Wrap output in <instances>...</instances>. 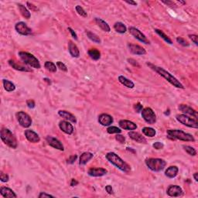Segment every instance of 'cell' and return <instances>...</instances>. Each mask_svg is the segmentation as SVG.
<instances>
[{
  "mask_svg": "<svg viewBox=\"0 0 198 198\" xmlns=\"http://www.w3.org/2000/svg\"><path fill=\"white\" fill-rule=\"evenodd\" d=\"M128 47H129V50H130L132 54H136V55H144V54H146V50L143 47L139 46V45L129 43L128 44Z\"/></svg>",
  "mask_w": 198,
  "mask_h": 198,
  "instance_id": "4fadbf2b",
  "label": "cell"
},
{
  "mask_svg": "<svg viewBox=\"0 0 198 198\" xmlns=\"http://www.w3.org/2000/svg\"><path fill=\"white\" fill-rule=\"evenodd\" d=\"M193 177H194V180L196 181H198V173H195L193 174Z\"/></svg>",
  "mask_w": 198,
  "mask_h": 198,
  "instance_id": "91938a15",
  "label": "cell"
},
{
  "mask_svg": "<svg viewBox=\"0 0 198 198\" xmlns=\"http://www.w3.org/2000/svg\"><path fill=\"white\" fill-rule=\"evenodd\" d=\"M107 132L109 134H119L122 133V130L116 126H110L107 129Z\"/></svg>",
  "mask_w": 198,
  "mask_h": 198,
  "instance_id": "74e56055",
  "label": "cell"
},
{
  "mask_svg": "<svg viewBox=\"0 0 198 198\" xmlns=\"http://www.w3.org/2000/svg\"><path fill=\"white\" fill-rule=\"evenodd\" d=\"M19 125L24 128H29L32 125V119L28 114L24 112H19L16 114Z\"/></svg>",
  "mask_w": 198,
  "mask_h": 198,
  "instance_id": "ba28073f",
  "label": "cell"
},
{
  "mask_svg": "<svg viewBox=\"0 0 198 198\" xmlns=\"http://www.w3.org/2000/svg\"><path fill=\"white\" fill-rule=\"evenodd\" d=\"M46 139H47V142L48 143V144L50 145V146L54 147V149H57L60 150V151H64V150L63 144L60 143V141H59L57 139L54 138L53 136H48L47 138H46Z\"/></svg>",
  "mask_w": 198,
  "mask_h": 198,
  "instance_id": "7c38bea8",
  "label": "cell"
},
{
  "mask_svg": "<svg viewBox=\"0 0 198 198\" xmlns=\"http://www.w3.org/2000/svg\"><path fill=\"white\" fill-rule=\"evenodd\" d=\"M88 55L90 56L91 59H93L94 60H98L100 59L101 57V53L99 50H98L97 49H90L88 50Z\"/></svg>",
  "mask_w": 198,
  "mask_h": 198,
  "instance_id": "4dcf8cb0",
  "label": "cell"
},
{
  "mask_svg": "<svg viewBox=\"0 0 198 198\" xmlns=\"http://www.w3.org/2000/svg\"><path fill=\"white\" fill-rule=\"evenodd\" d=\"M106 159L108 160L112 164H113L114 166H116L117 168H119L120 170H122V172L128 173L131 171V167L127 163L125 162L123 159L120 158L119 156L115 153H109L106 155Z\"/></svg>",
  "mask_w": 198,
  "mask_h": 198,
  "instance_id": "7a4b0ae2",
  "label": "cell"
},
{
  "mask_svg": "<svg viewBox=\"0 0 198 198\" xmlns=\"http://www.w3.org/2000/svg\"><path fill=\"white\" fill-rule=\"evenodd\" d=\"M114 29L116 30L117 33H125L126 31H127V28L126 26L123 24L122 22H117L115 23L114 25Z\"/></svg>",
  "mask_w": 198,
  "mask_h": 198,
  "instance_id": "f546056e",
  "label": "cell"
},
{
  "mask_svg": "<svg viewBox=\"0 0 198 198\" xmlns=\"http://www.w3.org/2000/svg\"><path fill=\"white\" fill-rule=\"evenodd\" d=\"M167 137L170 139L181 140L184 142H194L195 139L191 134L186 133L179 129H169L167 130Z\"/></svg>",
  "mask_w": 198,
  "mask_h": 198,
  "instance_id": "3957f363",
  "label": "cell"
},
{
  "mask_svg": "<svg viewBox=\"0 0 198 198\" xmlns=\"http://www.w3.org/2000/svg\"><path fill=\"white\" fill-rule=\"evenodd\" d=\"M24 134H25V136H26V139H27L29 142H30V143H37L40 141V136H38L37 133L33 132V130L27 129V130L25 131Z\"/></svg>",
  "mask_w": 198,
  "mask_h": 198,
  "instance_id": "5bb4252c",
  "label": "cell"
},
{
  "mask_svg": "<svg viewBox=\"0 0 198 198\" xmlns=\"http://www.w3.org/2000/svg\"><path fill=\"white\" fill-rule=\"evenodd\" d=\"M27 5H28V7H29V9H31V10H33V11H36L37 10V9H36V7L34 5H33V4L32 3H29V2H27Z\"/></svg>",
  "mask_w": 198,
  "mask_h": 198,
  "instance_id": "11a10c76",
  "label": "cell"
},
{
  "mask_svg": "<svg viewBox=\"0 0 198 198\" xmlns=\"http://www.w3.org/2000/svg\"><path fill=\"white\" fill-rule=\"evenodd\" d=\"M147 64H148V65L151 67L152 69H153L156 72L158 73V74H159L161 77H163V78H165V79L168 82L170 83L171 85H173L174 87H176V88H182V89L183 88H184L183 85L182 84H181V83L180 82V81H178L176 78H175V77H173L172 74H169L168 71H166L165 69H163V67H157V66H154L151 64H149V63Z\"/></svg>",
  "mask_w": 198,
  "mask_h": 198,
  "instance_id": "6da1fadb",
  "label": "cell"
},
{
  "mask_svg": "<svg viewBox=\"0 0 198 198\" xmlns=\"http://www.w3.org/2000/svg\"><path fill=\"white\" fill-rule=\"evenodd\" d=\"M146 164L149 169L154 172H159L165 168L166 162L162 159L149 158L146 159Z\"/></svg>",
  "mask_w": 198,
  "mask_h": 198,
  "instance_id": "5b68a950",
  "label": "cell"
},
{
  "mask_svg": "<svg viewBox=\"0 0 198 198\" xmlns=\"http://www.w3.org/2000/svg\"><path fill=\"white\" fill-rule=\"evenodd\" d=\"M176 41H177L178 43H180V44L183 46V47H189V43L183 37H177L176 38Z\"/></svg>",
  "mask_w": 198,
  "mask_h": 198,
  "instance_id": "60d3db41",
  "label": "cell"
},
{
  "mask_svg": "<svg viewBox=\"0 0 198 198\" xmlns=\"http://www.w3.org/2000/svg\"><path fill=\"white\" fill-rule=\"evenodd\" d=\"M1 139H2V142L10 148H17V140L9 129H6V128H2L1 130Z\"/></svg>",
  "mask_w": 198,
  "mask_h": 198,
  "instance_id": "277c9868",
  "label": "cell"
},
{
  "mask_svg": "<svg viewBox=\"0 0 198 198\" xmlns=\"http://www.w3.org/2000/svg\"><path fill=\"white\" fill-rule=\"evenodd\" d=\"M92 158H93V154L92 153H88V152L84 153L81 154V156H80V165H85V164H86L88 161L91 160Z\"/></svg>",
  "mask_w": 198,
  "mask_h": 198,
  "instance_id": "484cf974",
  "label": "cell"
},
{
  "mask_svg": "<svg viewBox=\"0 0 198 198\" xmlns=\"http://www.w3.org/2000/svg\"><path fill=\"white\" fill-rule=\"evenodd\" d=\"M167 194L170 196H180L183 194L182 188L177 185H171L167 189Z\"/></svg>",
  "mask_w": 198,
  "mask_h": 198,
  "instance_id": "9a60e30c",
  "label": "cell"
},
{
  "mask_svg": "<svg viewBox=\"0 0 198 198\" xmlns=\"http://www.w3.org/2000/svg\"><path fill=\"white\" fill-rule=\"evenodd\" d=\"M119 126L122 129H126V130H136L137 129V126L134 122L129 120H121L119 121Z\"/></svg>",
  "mask_w": 198,
  "mask_h": 198,
  "instance_id": "ffe728a7",
  "label": "cell"
},
{
  "mask_svg": "<svg viewBox=\"0 0 198 198\" xmlns=\"http://www.w3.org/2000/svg\"><path fill=\"white\" fill-rule=\"evenodd\" d=\"M87 36H88V37L89 38L90 40H92V41L95 42V43H101L100 38H99V36H98V35L95 34V33H92V32L91 31H87Z\"/></svg>",
  "mask_w": 198,
  "mask_h": 198,
  "instance_id": "d590c367",
  "label": "cell"
},
{
  "mask_svg": "<svg viewBox=\"0 0 198 198\" xmlns=\"http://www.w3.org/2000/svg\"><path fill=\"white\" fill-rule=\"evenodd\" d=\"M0 193H1V195L3 197H17L16 194L14 193L12 190H11L10 188L5 187V186H2V187L0 188Z\"/></svg>",
  "mask_w": 198,
  "mask_h": 198,
  "instance_id": "7402d4cb",
  "label": "cell"
},
{
  "mask_svg": "<svg viewBox=\"0 0 198 198\" xmlns=\"http://www.w3.org/2000/svg\"><path fill=\"white\" fill-rule=\"evenodd\" d=\"M176 119L178 122L182 123L184 126L190 128H198V122L196 119H192L191 117L186 116V115H177Z\"/></svg>",
  "mask_w": 198,
  "mask_h": 198,
  "instance_id": "52a82bcc",
  "label": "cell"
},
{
  "mask_svg": "<svg viewBox=\"0 0 198 198\" xmlns=\"http://www.w3.org/2000/svg\"><path fill=\"white\" fill-rule=\"evenodd\" d=\"M128 61H129V62L130 63V64H133V65H134L135 67H139V65L138 63L136 62V61L135 60H133V59H129V60H128Z\"/></svg>",
  "mask_w": 198,
  "mask_h": 198,
  "instance_id": "db71d44e",
  "label": "cell"
},
{
  "mask_svg": "<svg viewBox=\"0 0 198 198\" xmlns=\"http://www.w3.org/2000/svg\"><path fill=\"white\" fill-rule=\"evenodd\" d=\"M68 50L73 57H78L80 56L79 49L72 41H69L68 43Z\"/></svg>",
  "mask_w": 198,
  "mask_h": 198,
  "instance_id": "cb8c5ba5",
  "label": "cell"
},
{
  "mask_svg": "<svg viewBox=\"0 0 198 198\" xmlns=\"http://www.w3.org/2000/svg\"><path fill=\"white\" fill-rule=\"evenodd\" d=\"M163 2L165 4H167V5H174L175 6V5H174V3L173 2H170V1H163Z\"/></svg>",
  "mask_w": 198,
  "mask_h": 198,
  "instance_id": "6f0895ef",
  "label": "cell"
},
{
  "mask_svg": "<svg viewBox=\"0 0 198 198\" xmlns=\"http://www.w3.org/2000/svg\"><path fill=\"white\" fill-rule=\"evenodd\" d=\"M129 33H131V34L133 35L136 39H137V40H139V41L142 42V43H145V44H149V41L147 40L146 36H145V35L140 31L139 29L131 26V27H129Z\"/></svg>",
  "mask_w": 198,
  "mask_h": 198,
  "instance_id": "30bf717a",
  "label": "cell"
},
{
  "mask_svg": "<svg viewBox=\"0 0 198 198\" xmlns=\"http://www.w3.org/2000/svg\"><path fill=\"white\" fill-rule=\"evenodd\" d=\"M189 37H190V40H191L192 41H193V43H195V45H198V42H197L198 36H197V35L190 34Z\"/></svg>",
  "mask_w": 198,
  "mask_h": 198,
  "instance_id": "7dc6e473",
  "label": "cell"
},
{
  "mask_svg": "<svg viewBox=\"0 0 198 198\" xmlns=\"http://www.w3.org/2000/svg\"><path fill=\"white\" fill-rule=\"evenodd\" d=\"M78 184V182L75 179L71 180V186H77Z\"/></svg>",
  "mask_w": 198,
  "mask_h": 198,
  "instance_id": "9f6ffc18",
  "label": "cell"
},
{
  "mask_svg": "<svg viewBox=\"0 0 198 198\" xmlns=\"http://www.w3.org/2000/svg\"><path fill=\"white\" fill-rule=\"evenodd\" d=\"M142 117L149 124H154L156 122V116L153 110L150 108H145L142 110Z\"/></svg>",
  "mask_w": 198,
  "mask_h": 198,
  "instance_id": "9c48e42d",
  "label": "cell"
},
{
  "mask_svg": "<svg viewBox=\"0 0 198 198\" xmlns=\"http://www.w3.org/2000/svg\"><path fill=\"white\" fill-rule=\"evenodd\" d=\"M49 198V197H51V198H54V196H52V195L50 194H48V193H43V192H42V193H40V195H39V198Z\"/></svg>",
  "mask_w": 198,
  "mask_h": 198,
  "instance_id": "f907efd6",
  "label": "cell"
},
{
  "mask_svg": "<svg viewBox=\"0 0 198 198\" xmlns=\"http://www.w3.org/2000/svg\"><path fill=\"white\" fill-rule=\"evenodd\" d=\"M15 29L17 31V33L21 35H23V36H28V35L32 34V33H33L32 29L28 27L27 25L23 22H17L15 26Z\"/></svg>",
  "mask_w": 198,
  "mask_h": 198,
  "instance_id": "8fae6325",
  "label": "cell"
},
{
  "mask_svg": "<svg viewBox=\"0 0 198 198\" xmlns=\"http://www.w3.org/2000/svg\"><path fill=\"white\" fill-rule=\"evenodd\" d=\"M43 81H47L48 84H51V81H50V80L48 79V78H43Z\"/></svg>",
  "mask_w": 198,
  "mask_h": 198,
  "instance_id": "94428289",
  "label": "cell"
},
{
  "mask_svg": "<svg viewBox=\"0 0 198 198\" xmlns=\"http://www.w3.org/2000/svg\"><path fill=\"white\" fill-rule=\"evenodd\" d=\"M95 21L97 23V25H98L102 30H104L105 32H110V26H109L107 22L104 21L103 19H99V18H95Z\"/></svg>",
  "mask_w": 198,
  "mask_h": 198,
  "instance_id": "4316f807",
  "label": "cell"
},
{
  "mask_svg": "<svg viewBox=\"0 0 198 198\" xmlns=\"http://www.w3.org/2000/svg\"><path fill=\"white\" fill-rule=\"evenodd\" d=\"M134 109H135V110L136 111V112H142V110H143V105H142L140 103H137L135 105Z\"/></svg>",
  "mask_w": 198,
  "mask_h": 198,
  "instance_id": "c3c4849f",
  "label": "cell"
},
{
  "mask_svg": "<svg viewBox=\"0 0 198 198\" xmlns=\"http://www.w3.org/2000/svg\"><path fill=\"white\" fill-rule=\"evenodd\" d=\"M178 172H179V169L176 166H169V168H167V169L165 172V175L169 178H174L177 176Z\"/></svg>",
  "mask_w": 198,
  "mask_h": 198,
  "instance_id": "d4e9b609",
  "label": "cell"
},
{
  "mask_svg": "<svg viewBox=\"0 0 198 198\" xmlns=\"http://www.w3.org/2000/svg\"><path fill=\"white\" fill-rule=\"evenodd\" d=\"M18 6H19V9L20 11L21 14H22V16L24 18H26V19H29L31 15H30V12L28 11V9H26V7L24 5H21V4H19Z\"/></svg>",
  "mask_w": 198,
  "mask_h": 198,
  "instance_id": "e575fe53",
  "label": "cell"
},
{
  "mask_svg": "<svg viewBox=\"0 0 198 198\" xmlns=\"http://www.w3.org/2000/svg\"><path fill=\"white\" fill-rule=\"evenodd\" d=\"M3 86L5 91H9V92L13 91L14 90L16 89V86H15L13 83L8 81V80H3Z\"/></svg>",
  "mask_w": 198,
  "mask_h": 198,
  "instance_id": "d6a6232c",
  "label": "cell"
},
{
  "mask_svg": "<svg viewBox=\"0 0 198 198\" xmlns=\"http://www.w3.org/2000/svg\"><path fill=\"white\" fill-rule=\"evenodd\" d=\"M45 68L49 71L50 72H56L57 71V67H56L55 64L53 62H50V61H47V62L44 64Z\"/></svg>",
  "mask_w": 198,
  "mask_h": 198,
  "instance_id": "8d00e7d4",
  "label": "cell"
},
{
  "mask_svg": "<svg viewBox=\"0 0 198 198\" xmlns=\"http://www.w3.org/2000/svg\"><path fill=\"white\" fill-rule=\"evenodd\" d=\"M0 179H1V181L2 182H8L9 180V176L7 175V174L1 172V173H0Z\"/></svg>",
  "mask_w": 198,
  "mask_h": 198,
  "instance_id": "7bdbcfd3",
  "label": "cell"
},
{
  "mask_svg": "<svg viewBox=\"0 0 198 198\" xmlns=\"http://www.w3.org/2000/svg\"><path fill=\"white\" fill-rule=\"evenodd\" d=\"M116 139L117 140L119 143H122V144L123 143H125V142H126V138H125L123 136H122V135H116Z\"/></svg>",
  "mask_w": 198,
  "mask_h": 198,
  "instance_id": "f6af8a7d",
  "label": "cell"
},
{
  "mask_svg": "<svg viewBox=\"0 0 198 198\" xmlns=\"http://www.w3.org/2000/svg\"><path fill=\"white\" fill-rule=\"evenodd\" d=\"M57 67H58L59 69L60 70V71H67V66L65 65V64H64V63H62L61 61H57Z\"/></svg>",
  "mask_w": 198,
  "mask_h": 198,
  "instance_id": "b9f144b4",
  "label": "cell"
},
{
  "mask_svg": "<svg viewBox=\"0 0 198 198\" xmlns=\"http://www.w3.org/2000/svg\"><path fill=\"white\" fill-rule=\"evenodd\" d=\"M26 105L29 109H33L35 108V102L33 100H28L26 101Z\"/></svg>",
  "mask_w": 198,
  "mask_h": 198,
  "instance_id": "681fc988",
  "label": "cell"
},
{
  "mask_svg": "<svg viewBox=\"0 0 198 198\" xmlns=\"http://www.w3.org/2000/svg\"><path fill=\"white\" fill-rule=\"evenodd\" d=\"M119 81L122 85H123L124 86L127 87V88H133L135 87L134 83H133L131 80L126 78V77H124V76H122V75L119 76Z\"/></svg>",
  "mask_w": 198,
  "mask_h": 198,
  "instance_id": "83f0119b",
  "label": "cell"
},
{
  "mask_svg": "<svg viewBox=\"0 0 198 198\" xmlns=\"http://www.w3.org/2000/svg\"><path fill=\"white\" fill-rule=\"evenodd\" d=\"M179 109L182 112L186 114V115H189V116L194 118L195 119H197V112H196L194 109L189 107V106H187L186 105H180Z\"/></svg>",
  "mask_w": 198,
  "mask_h": 198,
  "instance_id": "d6986e66",
  "label": "cell"
},
{
  "mask_svg": "<svg viewBox=\"0 0 198 198\" xmlns=\"http://www.w3.org/2000/svg\"><path fill=\"white\" fill-rule=\"evenodd\" d=\"M77 158H78V156L77 155H73V156H71L68 158V159H67V163L68 164H72L74 163V162L76 161V159H77Z\"/></svg>",
  "mask_w": 198,
  "mask_h": 198,
  "instance_id": "bcb514c9",
  "label": "cell"
},
{
  "mask_svg": "<svg viewBox=\"0 0 198 198\" xmlns=\"http://www.w3.org/2000/svg\"><path fill=\"white\" fill-rule=\"evenodd\" d=\"M19 56L21 60H22V62L25 63L27 65L30 66L33 68H36V69L40 68V64L39 62V60L33 54L27 53V52L21 51L19 52Z\"/></svg>",
  "mask_w": 198,
  "mask_h": 198,
  "instance_id": "8992f818",
  "label": "cell"
},
{
  "mask_svg": "<svg viewBox=\"0 0 198 198\" xmlns=\"http://www.w3.org/2000/svg\"><path fill=\"white\" fill-rule=\"evenodd\" d=\"M59 127H60V129H61L64 133H66V134L71 135L74 133V127H73L72 125H71L69 122H67V121H61V122H60Z\"/></svg>",
  "mask_w": 198,
  "mask_h": 198,
  "instance_id": "2e32d148",
  "label": "cell"
},
{
  "mask_svg": "<svg viewBox=\"0 0 198 198\" xmlns=\"http://www.w3.org/2000/svg\"><path fill=\"white\" fill-rule=\"evenodd\" d=\"M126 3L130 4V5H137V3H136V2H134V1H126Z\"/></svg>",
  "mask_w": 198,
  "mask_h": 198,
  "instance_id": "680465c9",
  "label": "cell"
},
{
  "mask_svg": "<svg viewBox=\"0 0 198 198\" xmlns=\"http://www.w3.org/2000/svg\"><path fill=\"white\" fill-rule=\"evenodd\" d=\"M183 149L190 156H196V151L195 149H193V147L189 146H183Z\"/></svg>",
  "mask_w": 198,
  "mask_h": 198,
  "instance_id": "f35d334b",
  "label": "cell"
},
{
  "mask_svg": "<svg viewBox=\"0 0 198 198\" xmlns=\"http://www.w3.org/2000/svg\"><path fill=\"white\" fill-rule=\"evenodd\" d=\"M75 9H76V11H77V12H78L79 15H81V16H83V17H87V16H88L87 12L84 10V9H83L81 5H77Z\"/></svg>",
  "mask_w": 198,
  "mask_h": 198,
  "instance_id": "ab89813d",
  "label": "cell"
},
{
  "mask_svg": "<svg viewBox=\"0 0 198 198\" xmlns=\"http://www.w3.org/2000/svg\"><path fill=\"white\" fill-rule=\"evenodd\" d=\"M154 31H155L156 33L159 35V36H160L162 39H163V40H165L167 43H169V44H172L173 43L172 40H171L169 38V36H167V35H166L165 33L162 31V30H160V29H154Z\"/></svg>",
  "mask_w": 198,
  "mask_h": 198,
  "instance_id": "836d02e7",
  "label": "cell"
},
{
  "mask_svg": "<svg viewBox=\"0 0 198 198\" xmlns=\"http://www.w3.org/2000/svg\"><path fill=\"white\" fill-rule=\"evenodd\" d=\"M113 118L108 114H102L98 117V122L103 126H109L113 123Z\"/></svg>",
  "mask_w": 198,
  "mask_h": 198,
  "instance_id": "e0dca14e",
  "label": "cell"
},
{
  "mask_svg": "<svg viewBox=\"0 0 198 198\" xmlns=\"http://www.w3.org/2000/svg\"><path fill=\"white\" fill-rule=\"evenodd\" d=\"M68 30H69L70 33H71V35H72L73 37H74V39H75V40H78V36H77V34H76L75 32H74V30H73V29H71V28H70V27L68 28Z\"/></svg>",
  "mask_w": 198,
  "mask_h": 198,
  "instance_id": "f5cc1de1",
  "label": "cell"
},
{
  "mask_svg": "<svg viewBox=\"0 0 198 198\" xmlns=\"http://www.w3.org/2000/svg\"><path fill=\"white\" fill-rule=\"evenodd\" d=\"M153 146L156 149H162L164 147V145L162 143H160V142H156V143H153Z\"/></svg>",
  "mask_w": 198,
  "mask_h": 198,
  "instance_id": "ee69618b",
  "label": "cell"
},
{
  "mask_svg": "<svg viewBox=\"0 0 198 198\" xmlns=\"http://www.w3.org/2000/svg\"><path fill=\"white\" fill-rule=\"evenodd\" d=\"M129 137L132 139H133L134 141L137 142V143H144V144L147 143L146 139V138H145L144 136H143L141 134H140V133H137V132H133V131L129 132Z\"/></svg>",
  "mask_w": 198,
  "mask_h": 198,
  "instance_id": "44dd1931",
  "label": "cell"
},
{
  "mask_svg": "<svg viewBox=\"0 0 198 198\" xmlns=\"http://www.w3.org/2000/svg\"><path fill=\"white\" fill-rule=\"evenodd\" d=\"M58 115L60 116V117L64 118V119L70 121V122H73V123L77 122V119H76L75 116H73L72 114L70 113V112H67V111H64V110L59 111Z\"/></svg>",
  "mask_w": 198,
  "mask_h": 198,
  "instance_id": "603a6c76",
  "label": "cell"
},
{
  "mask_svg": "<svg viewBox=\"0 0 198 198\" xmlns=\"http://www.w3.org/2000/svg\"><path fill=\"white\" fill-rule=\"evenodd\" d=\"M9 64L11 66V67H12V68H14L15 70H17V71H31V70H30V69H28L27 67H23V66L20 65V64H18L17 63L15 62V61H14V60H9Z\"/></svg>",
  "mask_w": 198,
  "mask_h": 198,
  "instance_id": "f1b7e54d",
  "label": "cell"
},
{
  "mask_svg": "<svg viewBox=\"0 0 198 198\" xmlns=\"http://www.w3.org/2000/svg\"><path fill=\"white\" fill-rule=\"evenodd\" d=\"M107 169H104V168H91L88 170V173L91 176L98 177V176H102L105 174H107Z\"/></svg>",
  "mask_w": 198,
  "mask_h": 198,
  "instance_id": "ac0fdd59",
  "label": "cell"
},
{
  "mask_svg": "<svg viewBox=\"0 0 198 198\" xmlns=\"http://www.w3.org/2000/svg\"><path fill=\"white\" fill-rule=\"evenodd\" d=\"M105 190L108 192V193L109 194H113V189H112V186L110 185H108V186H105Z\"/></svg>",
  "mask_w": 198,
  "mask_h": 198,
  "instance_id": "816d5d0a",
  "label": "cell"
},
{
  "mask_svg": "<svg viewBox=\"0 0 198 198\" xmlns=\"http://www.w3.org/2000/svg\"><path fill=\"white\" fill-rule=\"evenodd\" d=\"M142 131H143V134L145 136H149V137H154L156 134V132L154 129L150 127H144L143 129H142Z\"/></svg>",
  "mask_w": 198,
  "mask_h": 198,
  "instance_id": "1f68e13d",
  "label": "cell"
}]
</instances>
